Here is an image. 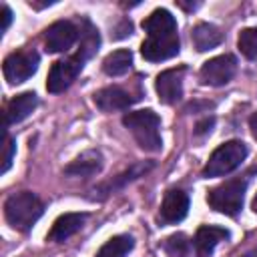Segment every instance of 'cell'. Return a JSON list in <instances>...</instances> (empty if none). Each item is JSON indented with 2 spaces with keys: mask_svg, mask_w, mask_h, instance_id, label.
Segmentation results:
<instances>
[{
  "mask_svg": "<svg viewBox=\"0 0 257 257\" xmlns=\"http://www.w3.org/2000/svg\"><path fill=\"white\" fill-rule=\"evenodd\" d=\"M237 72V60L231 54H221L215 58H209L201 66V80L209 86H223L227 84Z\"/></svg>",
  "mask_w": 257,
  "mask_h": 257,
  "instance_id": "cell-7",
  "label": "cell"
},
{
  "mask_svg": "<svg viewBox=\"0 0 257 257\" xmlns=\"http://www.w3.org/2000/svg\"><path fill=\"white\" fill-rule=\"evenodd\" d=\"M247 157V145L241 141H227L221 147H217L213 151V155L209 157L203 175L209 177H225L231 171H235Z\"/></svg>",
  "mask_w": 257,
  "mask_h": 257,
  "instance_id": "cell-3",
  "label": "cell"
},
{
  "mask_svg": "<svg viewBox=\"0 0 257 257\" xmlns=\"http://www.w3.org/2000/svg\"><path fill=\"white\" fill-rule=\"evenodd\" d=\"M151 169V163H141V165H133L128 171H124V173H120L118 177H114L110 183H106L102 189L106 191V193H110V191H114L116 187H122L126 181H133V179H137V177H141L143 173H147Z\"/></svg>",
  "mask_w": 257,
  "mask_h": 257,
  "instance_id": "cell-24",
  "label": "cell"
},
{
  "mask_svg": "<svg viewBox=\"0 0 257 257\" xmlns=\"http://www.w3.org/2000/svg\"><path fill=\"white\" fill-rule=\"evenodd\" d=\"M92 100H94V104H96L100 110H104V112L124 110V108H128V106L135 102V98H133L126 90H122V88H118V86H106V88L96 90L94 96H92Z\"/></svg>",
  "mask_w": 257,
  "mask_h": 257,
  "instance_id": "cell-13",
  "label": "cell"
},
{
  "mask_svg": "<svg viewBox=\"0 0 257 257\" xmlns=\"http://www.w3.org/2000/svg\"><path fill=\"white\" fill-rule=\"evenodd\" d=\"M213 118H205V120H201V122H197V126H195V133L197 135H205V133H209L211 131V126H213Z\"/></svg>",
  "mask_w": 257,
  "mask_h": 257,
  "instance_id": "cell-27",
  "label": "cell"
},
{
  "mask_svg": "<svg viewBox=\"0 0 257 257\" xmlns=\"http://www.w3.org/2000/svg\"><path fill=\"white\" fill-rule=\"evenodd\" d=\"M82 64H84V60H80L76 54L70 58H64V60H56L48 70V78H46L48 92H52V94L64 92L78 76Z\"/></svg>",
  "mask_w": 257,
  "mask_h": 257,
  "instance_id": "cell-6",
  "label": "cell"
},
{
  "mask_svg": "<svg viewBox=\"0 0 257 257\" xmlns=\"http://www.w3.org/2000/svg\"><path fill=\"white\" fill-rule=\"evenodd\" d=\"M249 126H251L253 137L257 139V112H253V114H251V118H249Z\"/></svg>",
  "mask_w": 257,
  "mask_h": 257,
  "instance_id": "cell-28",
  "label": "cell"
},
{
  "mask_svg": "<svg viewBox=\"0 0 257 257\" xmlns=\"http://www.w3.org/2000/svg\"><path fill=\"white\" fill-rule=\"evenodd\" d=\"M122 124L133 133L135 141L139 143L141 149L149 151V153H157L161 151L163 143H161V118L157 112L153 110H135V112H126L122 116Z\"/></svg>",
  "mask_w": 257,
  "mask_h": 257,
  "instance_id": "cell-2",
  "label": "cell"
},
{
  "mask_svg": "<svg viewBox=\"0 0 257 257\" xmlns=\"http://www.w3.org/2000/svg\"><path fill=\"white\" fill-rule=\"evenodd\" d=\"M155 88L165 104L177 102L183 96V68L163 70L155 80Z\"/></svg>",
  "mask_w": 257,
  "mask_h": 257,
  "instance_id": "cell-11",
  "label": "cell"
},
{
  "mask_svg": "<svg viewBox=\"0 0 257 257\" xmlns=\"http://www.w3.org/2000/svg\"><path fill=\"white\" fill-rule=\"evenodd\" d=\"M165 251L169 257H189V251H191V243L187 239V235L183 233H175L171 235L167 241H165Z\"/></svg>",
  "mask_w": 257,
  "mask_h": 257,
  "instance_id": "cell-23",
  "label": "cell"
},
{
  "mask_svg": "<svg viewBox=\"0 0 257 257\" xmlns=\"http://www.w3.org/2000/svg\"><path fill=\"white\" fill-rule=\"evenodd\" d=\"M189 211V197L181 189H171L165 193L163 203H161V221L167 225L179 223L187 217Z\"/></svg>",
  "mask_w": 257,
  "mask_h": 257,
  "instance_id": "cell-10",
  "label": "cell"
},
{
  "mask_svg": "<svg viewBox=\"0 0 257 257\" xmlns=\"http://www.w3.org/2000/svg\"><path fill=\"white\" fill-rule=\"evenodd\" d=\"M84 221H86L84 213H64L54 221V225L48 233V239L54 241V243H62L68 237H72L76 231H80Z\"/></svg>",
  "mask_w": 257,
  "mask_h": 257,
  "instance_id": "cell-15",
  "label": "cell"
},
{
  "mask_svg": "<svg viewBox=\"0 0 257 257\" xmlns=\"http://www.w3.org/2000/svg\"><path fill=\"white\" fill-rule=\"evenodd\" d=\"M102 169V157L98 151H86L76 157L70 165L64 167V173L70 177H92Z\"/></svg>",
  "mask_w": 257,
  "mask_h": 257,
  "instance_id": "cell-17",
  "label": "cell"
},
{
  "mask_svg": "<svg viewBox=\"0 0 257 257\" xmlns=\"http://www.w3.org/2000/svg\"><path fill=\"white\" fill-rule=\"evenodd\" d=\"M131 64H133V54L131 50L126 48H120V50H114L110 52L104 60H102V70L108 74V76H122L131 70Z\"/></svg>",
  "mask_w": 257,
  "mask_h": 257,
  "instance_id": "cell-19",
  "label": "cell"
},
{
  "mask_svg": "<svg viewBox=\"0 0 257 257\" xmlns=\"http://www.w3.org/2000/svg\"><path fill=\"white\" fill-rule=\"evenodd\" d=\"M253 211H255V215H257V195H255V199H253Z\"/></svg>",
  "mask_w": 257,
  "mask_h": 257,
  "instance_id": "cell-29",
  "label": "cell"
},
{
  "mask_svg": "<svg viewBox=\"0 0 257 257\" xmlns=\"http://www.w3.org/2000/svg\"><path fill=\"white\" fill-rule=\"evenodd\" d=\"M229 237V231L225 227H217V225H203L197 229L193 245H195V253L197 257H211L215 247L225 241Z\"/></svg>",
  "mask_w": 257,
  "mask_h": 257,
  "instance_id": "cell-12",
  "label": "cell"
},
{
  "mask_svg": "<svg viewBox=\"0 0 257 257\" xmlns=\"http://www.w3.org/2000/svg\"><path fill=\"white\" fill-rule=\"evenodd\" d=\"M36 104H38V98H36L34 92L16 94V96L8 102V106H6V122H4V126L16 124V122L24 120V118L36 108Z\"/></svg>",
  "mask_w": 257,
  "mask_h": 257,
  "instance_id": "cell-16",
  "label": "cell"
},
{
  "mask_svg": "<svg viewBox=\"0 0 257 257\" xmlns=\"http://www.w3.org/2000/svg\"><path fill=\"white\" fill-rule=\"evenodd\" d=\"M78 36H80V46H78L76 56H78L80 60H86V58H90V56L98 50L100 38H98L96 28H94L88 20H84V22H82V28H80Z\"/></svg>",
  "mask_w": 257,
  "mask_h": 257,
  "instance_id": "cell-21",
  "label": "cell"
},
{
  "mask_svg": "<svg viewBox=\"0 0 257 257\" xmlns=\"http://www.w3.org/2000/svg\"><path fill=\"white\" fill-rule=\"evenodd\" d=\"M44 213V205L42 201L30 193V191H20V193H14L6 199L4 203V215H6V221L18 229V231H28L38 219L40 215Z\"/></svg>",
  "mask_w": 257,
  "mask_h": 257,
  "instance_id": "cell-1",
  "label": "cell"
},
{
  "mask_svg": "<svg viewBox=\"0 0 257 257\" xmlns=\"http://www.w3.org/2000/svg\"><path fill=\"white\" fill-rule=\"evenodd\" d=\"M245 189H247V179L245 177H235V179H229V181L221 183L219 187H215L207 195V201L215 211L233 217L243 207Z\"/></svg>",
  "mask_w": 257,
  "mask_h": 257,
  "instance_id": "cell-4",
  "label": "cell"
},
{
  "mask_svg": "<svg viewBox=\"0 0 257 257\" xmlns=\"http://www.w3.org/2000/svg\"><path fill=\"white\" fill-rule=\"evenodd\" d=\"M143 28L149 34V38H157V36H173L177 34V20L175 16L165 10V8H157L153 10L145 20H143Z\"/></svg>",
  "mask_w": 257,
  "mask_h": 257,
  "instance_id": "cell-14",
  "label": "cell"
},
{
  "mask_svg": "<svg viewBox=\"0 0 257 257\" xmlns=\"http://www.w3.org/2000/svg\"><path fill=\"white\" fill-rule=\"evenodd\" d=\"M0 14H2V32H6L8 30V26H10V22H12V12H10V8L8 6H2V10H0Z\"/></svg>",
  "mask_w": 257,
  "mask_h": 257,
  "instance_id": "cell-26",
  "label": "cell"
},
{
  "mask_svg": "<svg viewBox=\"0 0 257 257\" xmlns=\"http://www.w3.org/2000/svg\"><path fill=\"white\" fill-rule=\"evenodd\" d=\"M76 38H78V30L68 20H58V22L50 24L44 30V46L52 54H58V52L68 50L74 44Z\"/></svg>",
  "mask_w": 257,
  "mask_h": 257,
  "instance_id": "cell-8",
  "label": "cell"
},
{
  "mask_svg": "<svg viewBox=\"0 0 257 257\" xmlns=\"http://www.w3.org/2000/svg\"><path fill=\"white\" fill-rule=\"evenodd\" d=\"M193 36V44L199 52H205V50H211L215 46H219L223 42V32L215 26V24H209V22H201L193 28L191 32Z\"/></svg>",
  "mask_w": 257,
  "mask_h": 257,
  "instance_id": "cell-18",
  "label": "cell"
},
{
  "mask_svg": "<svg viewBox=\"0 0 257 257\" xmlns=\"http://www.w3.org/2000/svg\"><path fill=\"white\" fill-rule=\"evenodd\" d=\"M14 141L4 133V157H2V173H6L10 169V163H12V155H14Z\"/></svg>",
  "mask_w": 257,
  "mask_h": 257,
  "instance_id": "cell-25",
  "label": "cell"
},
{
  "mask_svg": "<svg viewBox=\"0 0 257 257\" xmlns=\"http://www.w3.org/2000/svg\"><path fill=\"white\" fill-rule=\"evenodd\" d=\"M135 247V241L131 235H114L110 237L94 257H126Z\"/></svg>",
  "mask_w": 257,
  "mask_h": 257,
  "instance_id": "cell-20",
  "label": "cell"
},
{
  "mask_svg": "<svg viewBox=\"0 0 257 257\" xmlns=\"http://www.w3.org/2000/svg\"><path fill=\"white\" fill-rule=\"evenodd\" d=\"M38 52L34 50H20V52H12L10 56H6L4 60V78L10 84H20L24 80H28L36 70H38Z\"/></svg>",
  "mask_w": 257,
  "mask_h": 257,
  "instance_id": "cell-5",
  "label": "cell"
},
{
  "mask_svg": "<svg viewBox=\"0 0 257 257\" xmlns=\"http://www.w3.org/2000/svg\"><path fill=\"white\" fill-rule=\"evenodd\" d=\"M141 54L149 62H161L169 60L179 54V36H157V38H147L141 44Z\"/></svg>",
  "mask_w": 257,
  "mask_h": 257,
  "instance_id": "cell-9",
  "label": "cell"
},
{
  "mask_svg": "<svg viewBox=\"0 0 257 257\" xmlns=\"http://www.w3.org/2000/svg\"><path fill=\"white\" fill-rule=\"evenodd\" d=\"M237 46L241 54L249 60H257V28H245L241 30L237 38Z\"/></svg>",
  "mask_w": 257,
  "mask_h": 257,
  "instance_id": "cell-22",
  "label": "cell"
}]
</instances>
